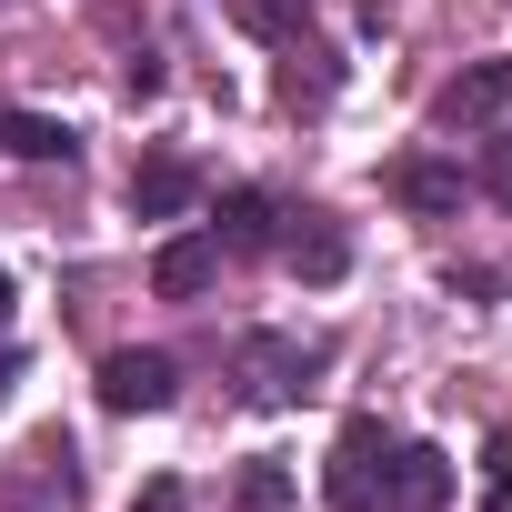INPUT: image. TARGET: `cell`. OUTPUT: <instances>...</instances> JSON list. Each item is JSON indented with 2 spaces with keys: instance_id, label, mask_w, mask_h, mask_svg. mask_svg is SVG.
I'll return each mask as SVG.
<instances>
[{
  "instance_id": "cell-1",
  "label": "cell",
  "mask_w": 512,
  "mask_h": 512,
  "mask_svg": "<svg viewBox=\"0 0 512 512\" xmlns=\"http://www.w3.org/2000/svg\"><path fill=\"white\" fill-rule=\"evenodd\" d=\"M382 462H392V432L372 412H352L342 442H332V462H322V502L332 512H382Z\"/></svg>"
},
{
  "instance_id": "cell-2",
  "label": "cell",
  "mask_w": 512,
  "mask_h": 512,
  "mask_svg": "<svg viewBox=\"0 0 512 512\" xmlns=\"http://www.w3.org/2000/svg\"><path fill=\"white\" fill-rule=\"evenodd\" d=\"M241 372H251V402H302V392H312V372H322V342L251 332V342H241Z\"/></svg>"
},
{
  "instance_id": "cell-3",
  "label": "cell",
  "mask_w": 512,
  "mask_h": 512,
  "mask_svg": "<svg viewBox=\"0 0 512 512\" xmlns=\"http://www.w3.org/2000/svg\"><path fill=\"white\" fill-rule=\"evenodd\" d=\"M171 392H181L171 352H111L101 362V412H171Z\"/></svg>"
},
{
  "instance_id": "cell-4",
  "label": "cell",
  "mask_w": 512,
  "mask_h": 512,
  "mask_svg": "<svg viewBox=\"0 0 512 512\" xmlns=\"http://www.w3.org/2000/svg\"><path fill=\"white\" fill-rule=\"evenodd\" d=\"M512 111V61H472V71H452L442 91H432V121L442 131H482V121H502Z\"/></svg>"
},
{
  "instance_id": "cell-5",
  "label": "cell",
  "mask_w": 512,
  "mask_h": 512,
  "mask_svg": "<svg viewBox=\"0 0 512 512\" xmlns=\"http://www.w3.org/2000/svg\"><path fill=\"white\" fill-rule=\"evenodd\" d=\"M442 502H452V452L392 442V462H382V512H442Z\"/></svg>"
},
{
  "instance_id": "cell-6",
  "label": "cell",
  "mask_w": 512,
  "mask_h": 512,
  "mask_svg": "<svg viewBox=\"0 0 512 512\" xmlns=\"http://www.w3.org/2000/svg\"><path fill=\"white\" fill-rule=\"evenodd\" d=\"M292 231H282V262L302 272V282H342L352 272V241H342V221L332 211H282Z\"/></svg>"
},
{
  "instance_id": "cell-7",
  "label": "cell",
  "mask_w": 512,
  "mask_h": 512,
  "mask_svg": "<svg viewBox=\"0 0 512 512\" xmlns=\"http://www.w3.org/2000/svg\"><path fill=\"white\" fill-rule=\"evenodd\" d=\"M211 282H221V241H211V231L161 241V262H151V292H161V302H201Z\"/></svg>"
},
{
  "instance_id": "cell-8",
  "label": "cell",
  "mask_w": 512,
  "mask_h": 512,
  "mask_svg": "<svg viewBox=\"0 0 512 512\" xmlns=\"http://www.w3.org/2000/svg\"><path fill=\"white\" fill-rule=\"evenodd\" d=\"M191 201H201V171H191V161H171V151H161V161H141V171H131V211H141V221H181Z\"/></svg>"
},
{
  "instance_id": "cell-9",
  "label": "cell",
  "mask_w": 512,
  "mask_h": 512,
  "mask_svg": "<svg viewBox=\"0 0 512 512\" xmlns=\"http://www.w3.org/2000/svg\"><path fill=\"white\" fill-rule=\"evenodd\" d=\"M221 251H272L282 241V201L272 191H221V231H211Z\"/></svg>"
},
{
  "instance_id": "cell-10",
  "label": "cell",
  "mask_w": 512,
  "mask_h": 512,
  "mask_svg": "<svg viewBox=\"0 0 512 512\" xmlns=\"http://www.w3.org/2000/svg\"><path fill=\"white\" fill-rule=\"evenodd\" d=\"M392 201L422 211V221H442V211H462V171L452 161H392Z\"/></svg>"
},
{
  "instance_id": "cell-11",
  "label": "cell",
  "mask_w": 512,
  "mask_h": 512,
  "mask_svg": "<svg viewBox=\"0 0 512 512\" xmlns=\"http://www.w3.org/2000/svg\"><path fill=\"white\" fill-rule=\"evenodd\" d=\"M0 151H11V161H71L81 131L51 121V111H0Z\"/></svg>"
},
{
  "instance_id": "cell-12",
  "label": "cell",
  "mask_w": 512,
  "mask_h": 512,
  "mask_svg": "<svg viewBox=\"0 0 512 512\" xmlns=\"http://www.w3.org/2000/svg\"><path fill=\"white\" fill-rule=\"evenodd\" d=\"M282 51H292V61H282V101H292V111H302V101H332V91H342V61H332V51H322L312 31H302V41H282Z\"/></svg>"
},
{
  "instance_id": "cell-13",
  "label": "cell",
  "mask_w": 512,
  "mask_h": 512,
  "mask_svg": "<svg viewBox=\"0 0 512 512\" xmlns=\"http://www.w3.org/2000/svg\"><path fill=\"white\" fill-rule=\"evenodd\" d=\"M231 21H241L251 41H302V31H312V0H231Z\"/></svg>"
},
{
  "instance_id": "cell-14",
  "label": "cell",
  "mask_w": 512,
  "mask_h": 512,
  "mask_svg": "<svg viewBox=\"0 0 512 512\" xmlns=\"http://www.w3.org/2000/svg\"><path fill=\"white\" fill-rule=\"evenodd\" d=\"M482 512H512V422L482 442Z\"/></svg>"
},
{
  "instance_id": "cell-15",
  "label": "cell",
  "mask_w": 512,
  "mask_h": 512,
  "mask_svg": "<svg viewBox=\"0 0 512 512\" xmlns=\"http://www.w3.org/2000/svg\"><path fill=\"white\" fill-rule=\"evenodd\" d=\"M231 492H241V512H282V502H292V472H282V462H251Z\"/></svg>"
},
{
  "instance_id": "cell-16",
  "label": "cell",
  "mask_w": 512,
  "mask_h": 512,
  "mask_svg": "<svg viewBox=\"0 0 512 512\" xmlns=\"http://www.w3.org/2000/svg\"><path fill=\"white\" fill-rule=\"evenodd\" d=\"M472 191H482V201H502V211H512V141H502V131H492V141H482V161H472Z\"/></svg>"
},
{
  "instance_id": "cell-17",
  "label": "cell",
  "mask_w": 512,
  "mask_h": 512,
  "mask_svg": "<svg viewBox=\"0 0 512 512\" xmlns=\"http://www.w3.org/2000/svg\"><path fill=\"white\" fill-rule=\"evenodd\" d=\"M161 81H171L161 51H131V61H121V101H161Z\"/></svg>"
},
{
  "instance_id": "cell-18",
  "label": "cell",
  "mask_w": 512,
  "mask_h": 512,
  "mask_svg": "<svg viewBox=\"0 0 512 512\" xmlns=\"http://www.w3.org/2000/svg\"><path fill=\"white\" fill-rule=\"evenodd\" d=\"M131 512H191V502H181V482L161 472V482H141V492H131Z\"/></svg>"
},
{
  "instance_id": "cell-19",
  "label": "cell",
  "mask_w": 512,
  "mask_h": 512,
  "mask_svg": "<svg viewBox=\"0 0 512 512\" xmlns=\"http://www.w3.org/2000/svg\"><path fill=\"white\" fill-rule=\"evenodd\" d=\"M11 372H21V352H0V402H11Z\"/></svg>"
}]
</instances>
